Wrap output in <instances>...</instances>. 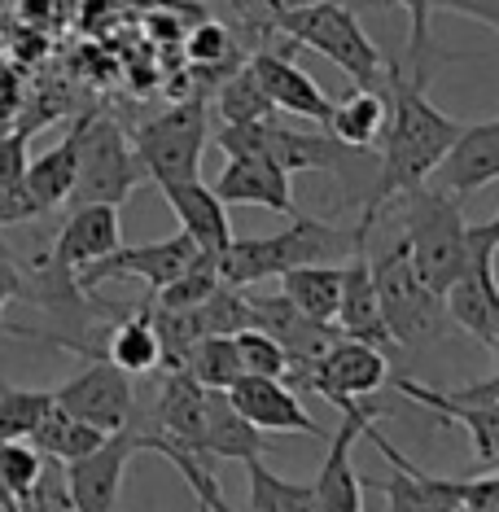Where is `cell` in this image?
<instances>
[{
	"mask_svg": "<svg viewBox=\"0 0 499 512\" xmlns=\"http://www.w3.org/2000/svg\"><path fill=\"white\" fill-rule=\"evenodd\" d=\"M110 434L88 421H79V416H71L66 407H49V416L36 425V434H31V442H36V451H44L49 460H62L71 464L79 456H88V451H97L101 442H106Z\"/></svg>",
	"mask_w": 499,
	"mask_h": 512,
	"instance_id": "30",
	"label": "cell"
},
{
	"mask_svg": "<svg viewBox=\"0 0 499 512\" xmlns=\"http://www.w3.org/2000/svg\"><path fill=\"white\" fill-rule=\"evenodd\" d=\"M338 333L355 337V342H373V346H394V337L381 316V298H377V281H373V263L364 250H355L342 263V302H338Z\"/></svg>",
	"mask_w": 499,
	"mask_h": 512,
	"instance_id": "22",
	"label": "cell"
},
{
	"mask_svg": "<svg viewBox=\"0 0 499 512\" xmlns=\"http://www.w3.org/2000/svg\"><path fill=\"white\" fill-rule=\"evenodd\" d=\"M219 285H224V276H219V254L197 250V259L184 267L171 285H162L154 294V302L158 307H167V311H189V307H197V302L211 298Z\"/></svg>",
	"mask_w": 499,
	"mask_h": 512,
	"instance_id": "33",
	"label": "cell"
},
{
	"mask_svg": "<svg viewBox=\"0 0 499 512\" xmlns=\"http://www.w3.org/2000/svg\"><path fill=\"white\" fill-rule=\"evenodd\" d=\"M53 390H22V386H0V442L9 438H31L36 425L49 416Z\"/></svg>",
	"mask_w": 499,
	"mask_h": 512,
	"instance_id": "35",
	"label": "cell"
},
{
	"mask_svg": "<svg viewBox=\"0 0 499 512\" xmlns=\"http://www.w3.org/2000/svg\"><path fill=\"white\" fill-rule=\"evenodd\" d=\"M281 294L294 302L303 316L333 324L342 302V263H303L281 276Z\"/></svg>",
	"mask_w": 499,
	"mask_h": 512,
	"instance_id": "29",
	"label": "cell"
},
{
	"mask_svg": "<svg viewBox=\"0 0 499 512\" xmlns=\"http://www.w3.org/2000/svg\"><path fill=\"white\" fill-rule=\"evenodd\" d=\"M381 421V407L359 399L351 407H342V425L329 434V456H324L316 473V504L320 512H364V477L355 473V442L368 434V425Z\"/></svg>",
	"mask_w": 499,
	"mask_h": 512,
	"instance_id": "12",
	"label": "cell"
},
{
	"mask_svg": "<svg viewBox=\"0 0 499 512\" xmlns=\"http://www.w3.org/2000/svg\"><path fill=\"white\" fill-rule=\"evenodd\" d=\"M149 425H154L162 438H171V442H180V447L197 451V456H206V451H202L206 386L197 377H189L184 368L167 372V377H162L158 399H154V412H149ZM206 460H211V456H206Z\"/></svg>",
	"mask_w": 499,
	"mask_h": 512,
	"instance_id": "23",
	"label": "cell"
},
{
	"mask_svg": "<svg viewBox=\"0 0 499 512\" xmlns=\"http://www.w3.org/2000/svg\"><path fill=\"white\" fill-rule=\"evenodd\" d=\"M237 337V351H241V368L254 372V377H289V355H285V346L276 342L272 333H263V329H241V333H232Z\"/></svg>",
	"mask_w": 499,
	"mask_h": 512,
	"instance_id": "37",
	"label": "cell"
},
{
	"mask_svg": "<svg viewBox=\"0 0 499 512\" xmlns=\"http://www.w3.org/2000/svg\"><path fill=\"white\" fill-rule=\"evenodd\" d=\"M189 62L193 66H224L232 62V36H228V27L224 22H202V27L189 36Z\"/></svg>",
	"mask_w": 499,
	"mask_h": 512,
	"instance_id": "40",
	"label": "cell"
},
{
	"mask_svg": "<svg viewBox=\"0 0 499 512\" xmlns=\"http://www.w3.org/2000/svg\"><path fill=\"white\" fill-rule=\"evenodd\" d=\"M18 508H22V512H79L75 495H71V486H66L62 460H44L40 482L18 499Z\"/></svg>",
	"mask_w": 499,
	"mask_h": 512,
	"instance_id": "38",
	"label": "cell"
},
{
	"mask_svg": "<svg viewBox=\"0 0 499 512\" xmlns=\"http://www.w3.org/2000/svg\"><path fill=\"white\" fill-rule=\"evenodd\" d=\"M79 132H84V119H75L66 141L44 149V154L36 162H27V171H22V189H27L31 206H36L40 215H53L57 206L71 202V189L79 176Z\"/></svg>",
	"mask_w": 499,
	"mask_h": 512,
	"instance_id": "25",
	"label": "cell"
},
{
	"mask_svg": "<svg viewBox=\"0 0 499 512\" xmlns=\"http://www.w3.org/2000/svg\"><path fill=\"white\" fill-rule=\"evenodd\" d=\"M184 372L189 377H197L206 390H228L232 381L241 377V351H237V337L228 333H211L202 337V342L189 351V359H184Z\"/></svg>",
	"mask_w": 499,
	"mask_h": 512,
	"instance_id": "32",
	"label": "cell"
},
{
	"mask_svg": "<svg viewBox=\"0 0 499 512\" xmlns=\"http://www.w3.org/2000/svg\"><path fill=\"white\" fill-rule=\"evenodd\" d=\"M193 259H197L193 237H189V232H176V237L149 241V246H119L114 254H106L101 263H92L88 272H79V285H84V289H97L101 281L136 276V281H145V285L158 294V289L176 281V276H180Z\"/></svg>",
	"mask_w": 499,
	"mask_h": 512,
	"instance_id": "14",
	"label": "cell"
},
{
	"mask_svg": "<svg viewBox=\"0 0 499 512\" xmlns=\"http://www.w3.org/2000/svg\"><path fill=\"white\" fill-rule=\"evenodd\" d=\"M486 351H491V355L499 359V333H495V342H491V346H486Z\"/></svg>",
	"mask_w": 499,
	"mask_h": 512,
	"instance_id": "46",
	"label": "cell"
},
{
	"mask_svg": "<svg viewBox=\"0 0 499 512\" xmlns=\"http://www.w3.org/2000/svg\"><path fill=\"white\" fill-rule=\"evenodd\" d=\"M202 451L219 460H263L268 456V442H263V429H254L246 416L232 407L228 390H206V434H202Z\"/></svg>",
	"mask_w": 499,
	"mask_h": 512,
	"instance_id": "26",
	"label": "cell"
},
{
	"mask_svg": "<svg viewBox=\"0 0 499 512\" xmlns=\"http://www.w3.org/2000/svg\"><path fill=\"white\" fill-rule=\"evenodd\" d=\"M478 228H482V232H486V237H491V241H495V250H499V211H495L491 219H486V224H478Z\"/></svg>",
	"mask_w": 499,
	"mask_h": 512,
	"instance_id": "43",
	"label": "cell"
},
{
	"mask_svg": "<svg viewBox=\"0 0 499 512\" xmlns=\"http://www.w3.org/2000/svg\"><path fill=\"white\" fill-rule=\"evenodd\" d=\"M368 263H373L381 316H386V329L399 346H429L451 329L447 298L425 285V276L416 272V263L408 254V241L399 232Z\"/></svg>",
	"mask_w": 499,
	"mask_h": 512,
	"instance_id": "5",
	"label": "cell"
},
{
	"mask_svg": "<svg viewBox=\"0 0 499 512\" xmlns=\"http://www.w3.org/2000/svg\"><path fill=\"white\" fill-rule=\"evenodd\" d=\"M219 512H254V508H232V504H224V508H219Z\"/></svg>",
	"mask_w": 499,
	"mask_h": 512,
	"instance_id": "47",
	"label": "cell"
},
{
	"mask_svg": "<svg viewBox=\"0 0 499 512\" xmlns=\"http://www.w3.org/2000/svg\"><path fill=\"white\" fill-rule=\"evenodd\" d=\"M0 512H22V508H18V499H14V495H9V491H5V495H0Z\"/></svg>",
	"mask_w": 499,
	"mask_h": 512,
	"instance_id": "44",
	"label": "cell"
},
{
	"mask_svg": "<svg viewBox=\"0 0 499 512\" xmlns=\"http://www.w3.org/2000/svg\"><path fill=\"white\" fill-rule=\"evenodd\" d=\"M250 71L263 84V92H268V101L276 106V114H294V119H311V123L329 127L333 97H324L320 84L303 71V66H294L289 57L263 49V53L250 57Z\"/></svg>",
	"mask_w": 499,
	"mask_h": 512,
	"instance_id": "20",
	"label": "cell"
},
{
	"mask_svg": "<svg viewBox=\"0 0 499 512\" xmlns=\"http://www.w3.org/2000/svg\"><path fill=\"white\" fill-rule=\"evenodd\" d=\"M211 189L224 197V206H263V211H276V215H285V219L298 215L294 189H289V176L276 167L272 158H259V154L228 158Z\"/></svg>",
	"mask_w": 499,
	"mask_h": 512,
	"instance_id": "19",
	"label": "cell"
},
{
	"mask_svg": "<svg viewBox=\"0 0 499 512\" xmlns=\"http://www.w3.org/2000/svg\"><path fill=\"white\" fill-rule=\"evenodd\" d=\"M368 438L377 442V451L394 464V473H399V477H373V482H364V486H373V491L386 495L390 512H460V495H464L460 482H438L434 473L416 469L377 425H368Z\"/></svg>",
	"mask_w": 499,
	"mask_h": 512,
	"instance_id": "16",
	"label": "cell"
},
{
	"mask_svg": "<svg viewBox=\"0 0 499 512\" xmlns=\"http://www.w3.org/2000/svg\"><path fill=\"white\" fill-rule=\"evenodd\" d=\"M141 180H145V167L132 149V136L114 119L84 114V132H79V176L71 189V206H84V202L123 206Z\"/></svg>",
	"mask_w": 499,
	"mask_h": 512,
	"instance_id": "7",
	"label": "cell"
},
{
	"mask_svg": "<svg viewBox=\"0 0 499 512\" xmlns=\"http://www.w3.org/2000/svg\"><path fill=\"white\" fill-rule=\"evenodd\" d=\"M268 5H285V9H294V5H311V0H268Z\"/></svg>",
	"mask_w": 499,
	"mask_h": 512,
	"instance_id": "45",
	"label": "cell"
},
{
	"mask_svg": "<svg viewBox=\"0 0 499 512\" xmlns=\"http://www.w3.org/2000/svg\"><path fill=\"white\" fill-rule=\"evenodd\" d=\"M228 399L254 429H263V434H307V438L329 442V429L316 425V416L303 407L298 390L281 377H254V372H241V377L228 386Z\"/></svg>",
	"mask_w": 499,
	"mask_h": 512,
	"instance_id": "13",
	"label": "cell"
},
{
	"mask_svg": "<svg viewBox=\"0 0 499 512\" xmlns=\"http://www.w3.org/2000/svg\"><path fill=\"white\" fill-rule=\"evenodd\" d=\"M215 106H219V119H224V123H259V119H272V114H276V106L268 101L263 84L254 79L250 62L224 79Z\"/></svg>",
	"mask_w": 499,
	"mask_h": 512,
	"instance_id": "34",
	"label": "cell"
},
{
	"mask_svg": "<svg viewBox=\"0 0 499 512\" xmlns=\"http://www.w3.org/2000/svg\"><path fill=\"white\" fill-rule=\"evenodd\" d=\"M57 407H66L79 421L106 429H127L141 416V403H136V390H132V372H123L114 359H92L84 372H75L66 386L53 390Z\"/></svg>",
	"mask_w": 499,
	"mask_h": 512,
	"instance_id": "10",
	"label": "cell"
},
{
	"mask_svg": "<svg viewBox=\"0 0 499 512\" xmlns=\"http://www.w3.org/2000/svg\"><path fill=\"white\" fill-rule=\"evenodd\" d=\"M246 486L254 512H320L316 486L311 482H289V477L272 473L263 460H246Z\"/></svg>",
	"mask_w": 499,
	"mask_h": 512,
	"instance_id": "31",
	"label": "cell"
},
{
	"mask_svg": "<svg viewBox=\"0 0 499 512\" xmlns=\"http://www.w3.org/2000/svg\"><path fill=\"white\" fill-rule=\"evenodd\" d=\"M386 101H390V123L386 136H381V154H377V184L364 202V219L359 228L373 232L377 215L386 211L399 193L416 189L443 167L447 149L456 145L460 136V119H451L447 110H438L434 101L425 97V84L416 79H403L399 66L386 62Z\"/></svg>",
	"mask_w": 499,
	"mask_h": 512,
	"instance_id": "1",
	"label": "cell"
},
{
	"mask_svg": "<svg viewBox=\"0 0 499 512\" xmlns=\"http://www.w3.org/2000/svg\"><path fill=\"white\" fill-rule=\"evenodd\" d=\"M141 416H136L127 429H114V434L101 442L97 451L79 456L66 469V486H71L79 512H114L119 508V491H123V477L127 464L141 456Z\"/></svg>",
	"mask_w": 499,
	"mask_h": 512,
	"instance_id": "11",
	"label": "cell"
},
{
	"mask_svg": "<svg viewBox=\"0 0 499 512\" xmlns=\"http://www.w3.org/2000/svg\"><path fill=\"white\" fill-rule=\"evenodd\" d=\"M364 246H368V232L359 224L338 228V224H324V219L298 211L289 219V228L272 232V237H232L228 250L219 254V276L228 285L250 289L259 281L294 272L303 263H342Z\"/></svg>",
	"mask_w": 499,
	"mask_h": 512,
	"instance_id": "2",
	"label": "cell"
},
{
	"mask_svg": "<svg viewBox=\"0 0 499 512\" xmlns=\"http://www.w3.org/2000/svg\"><path fill=\"white\" fill-rule=\"evenodd\" d=\"M495 241L469 224V263L447 289V316L473 342L491 346L499 333V281H495Z\"/></svg>",
	"mask_w": 499,
	"mask_h": 512,
	"instance_id": "9",
	"label": "cell"
},
{
	"mask_svg": "<svg viewBox=\"0 0 499 512\" xmlns=\"http://www.w3.org/2000/svg\"><path fill=\"white\" fill-rule=\"evenodd\" d=\"M246 294H250V307H254V329L272 333L276 342L285 346V355H289V377L285 381H294L303 368H311L342 337L338 324L303 316L285 294H254V289H246Z\"/></svg>",
	"mask_w": 499,
	"mask_h": 512,
	"instance_id": "15",
	"label": "cell"
},
{
	"mask_svg": "<svg viewBox=\"0 0 499 512\" xmlns=\"http://www.w3.org/2000/svg\"><path fill=\"white\" fill-rule=\"evenodd\" d=\"M119 246H123L119 206L84 202V206H71V215H66V224L57 228L49 254L79 276V272H88L92 263L106 259V254H114Z\"/></svg>",
	"mask_w": 499,
	"mask_h": 512,
	"instance_id": "17",
	"label": "cell"
},
{
	"mask_svg": "<svg viewBox=\"0 0 499 512\" xmlns=\"http://www.w3.org/2000/svg\"><path fill=\"white\" fill-rule=\"evenodd\" d=\"M390 377V359L373 342H355V337H338L316 364L298 372L289 386L294 390H316L320 399H329L333 407H351L359 399H373Z\"/></svg>",
	"mask_w": 499,
	"mask_h": 512,
	"instance_id": "8",
	"label": "cell"
},
{
	"mask_svg": "<svg viewBox=\"0 0 499 512\" xmlns=\"http://www.w3.org/2000/svg\"><path fill=\"white\" fill-rule=\"evenodd\" d=\"M44 451H36V442L31 438H9L0 442V486H5L14 499H22L31 491V486L40 482L44 473Z\"/></svg>",
	"mask_w": 499,
	"mask_h": 512,
	"instance_id": "36",
	"label": "cell"
},
{
	"mask_svg": "<svg viewBox=\"0 0 499 512\" xmlns=\"http://www.w3.org/2000/svg\"><path fill=\"white\" fill-rule=\"evenodd\" d=\"M429 9L473 18V22H482V27H495L499 31V0H429Z\"/></svg>",
	"mask_w": 499,
	"mask_h": 512,
	"instance_id": "41",
	"label": "cell"
},
{
	"mask_svg": "<svg viewBox=\"0 0 499 512\" xmlns=\"http://www.w3.org/2000/svg\"><path fill=\"white\" fill-rule=\"evenodd\" d=\"M394 5H403L408 9V22H412V31H408V57H412V79L416 84H425L429 79V0H394Z\"/></svg>",
	"mask_w": 499,
	"mask_h": 512,
	"instance_id": "39",
	"label": "cell"
},
{
	"mask_svg": "<svg viewBox=\"0 0 499 512\" xmlns=\"http://www.w3.org/2000/svg\"><path fill=\"white\" fill-rule=\"evenodd\" d=\"M14 298H27V272L9 259L5 246H0V329H5V307Z\"/></svg>",
	"mask_w": 499,
	"mask_h": 512,
	"instance_id": "42",
	"label": "cell"
},
{
	"mask_svg": "<svg viewBox=\"0 0 499 512\" xmlns=\"http://www.w3.org/2000/svg\"><path fill=\"white\" fill-rule=\"evenodd\" d=\"M491 180H499V119L464 123L456 145L447 149L443 167L434 171V184L464 202V197L486 189Z\"/></svg>",
	"mask_w": 499,
	"mask_h": 512,
	"instance_id": "18",
	"label": "cell"
},
{
	"mask_svg": "<svg viewBox=\"0 0 499 512\" xmlns=\"http://www.w3.org/2000/svg\"><path fill=\"white\" fill-rule=\"evenodd\" d=\"M206 101H180V106L162 110L158 119L141 123L132 132V149L145 167V180L180 184V180H202V149H206Z\"/></svg>",
	"mask_w": 499,
	"mask_h": 512,
	"instance_id": "6",
	"label": "cell"
},
{
	"mask_svg": "<svg viewBox=\"0 0 499 512\" xmlns=\"http://www.w3.org/2000/svg\"><path fill=\"white\" fill-rule=\"evenodd\" d=\"M394 390L408 394L412 403L429 407L438 421L447 425H464L473 438V456H478L482 469H499V403H469V399H451L447 390H429L421 381L399 377Z\"/></svg>",
	"mask_w": 499,
	"mask_h": 512,
	"instance_id": "21",
	"label": "cell"
},
{
	"mask_svg": "<svg viewBox=\"0 0 499 512\" xmlns=\"http://www.w3.org/2000/svg\"><path fill=\"white\" fill-rule=\"evenodd\" d=\"M106 359H114L132 377H145V372L162 368V342H158L154 316H149V302H141V307H132L127 316L114 320V329L106 337Z\"/></svg>",
	"mask_w": 499,
	"mask_h": 512,
	"instance_id": "28",
	"label": "cell"
},
{
	"mask_svg": "<svg viewBox=\"0 0 499 512\" xmlns=\"http://www.w3.org/2000/svg\"><path fill=\"white\" fill-rule=\"evenodd\" d=\"M162 197L180 219V232H189L193 246L206 254H224L232 241V224H228V206L211 184L202 180H180V184H162Z\"/></svg>",
	"mask_w": 499,
	"mask_h": 512,
	"instance_id": "24",
	"label": "cell"
},
{
	"mask_svg": "<svg viewBox=\"0 0 499 512\" xmlns=\"http://www.w3.org/2000/svg\"><path fill=\"white\" fill-rule=\"evenodd\" d=\"M390 123V101L386 88H355L346 101H333L329 114V136L351 149H377Z\"/></svg>",
	"mask_w": 499,
	"mask_h": 512,
	"instance_id": "27",
	"label": "cell"
},
{
	"mask_svg": "<svg viewBox=\"0 0 499 512\" xmlns=\"http://www.w3.org/2000/svg\"><path fill=\"white\" fill-rule=\"evenodd\" d=\"M399 211V237L408 241V254L429 289L447 298L451 281L469 263V219L460 211V197H451L438 184H416V189L394 197Z\"/></svg>",
	"mask_w": 499,
	"mask_h": 512,
	"instance_id": "3",
	"label": "cell"
},
{
	"mask_svg": "<svg viewBox=\"0 0 499 512\" xmlns=\"http://www.w3.org/2000/svg\"><path fill=\"white\" fill-rule=\"evenodd\" d=\"M268 14L276 22V31L289 36L294 44H307L320 57H329L342 75H351L355 88H381L386 84V57L368 31L359 27V18L346 5L333 0H311V5H268Z\"/></svg>",
	"mask_w": 499,
	"mask_h": 512,
	"instance_id": "4",
	"label": "cell"
}]
</instances>
